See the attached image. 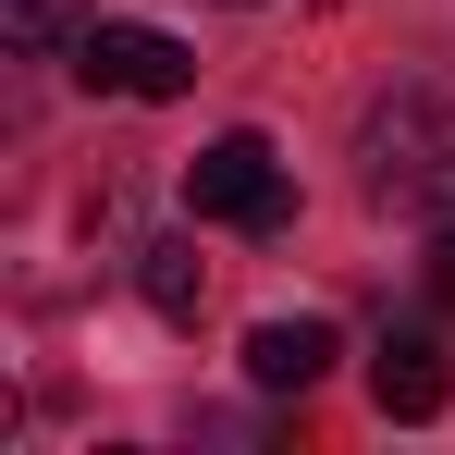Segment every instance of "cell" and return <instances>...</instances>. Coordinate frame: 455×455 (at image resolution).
<instances>
[{
	"label": "cell",
	"instance_id": "4",
	"mask_svg": "<svg viewBox=\"0 0 455 455\" xmlns=\"http://www.w3.org/2000/svg\"><path fill=\"white\" fill-rule=\"evenodd\" d=\"M370 394H381V419H443V406H455V370H443V345H431V332H381Z\"/></svg>",
	"mask_w": 455,
	"mask_h": 455
},
{
	"label": "cell",
	"instance_id": "9",
	"mask_svg": "<svg viewBox=\"0 0 455 455\" xmlns=\"http://www.w3.org/2000/svg\"><path fill=\"white\" fill-rule=\"evenodd\" d=\"M234 12H259V0H234Z\"/></svg>",
	"mask_w": 455,
	"mask_h": 455
},
{
	"label": "cell",
	"instance_id": "6",
	"mask_svg": "<svg viewBox=\"0 0 455 455\" xmlns=\"http://www.w3.org/2000/svg\"><path fill=\"white\" fill-rule=\"evenodd\" d=\"M136 296L160 320H197L210 307V271H197V246H136Z\"/></svg>",
	"mask_w": 455,
	"mask_h": 455
},
{
	"label": "cell",
	"instance_id": "1",
	"mask_svg": "<svg viewBox=\"0 0 455 455\" xmlns=\"http://www.w3.org/2000/svg\"><path fill=\"white\" fill-rule=\"evenodd\" d=\"M357 160H370V197L394 222H419V234L455 222V99H431V86H419V99H381Z\"/></svg>",
	"mask_w": 455,
	"mask_h": 455
},
{
	"label": "cell",
	"instance_id": "3",
	"mask_svg": "<svg viewBox=\"0 0 455 455\" xmlns=\"http://www.w3.org/2000/svg\"><path fill=\"white\" fill-rule=\"evenodd\" d=\"M75 86L86 99H185L197 86V50L160 37V25H86L75 37Z\"/></svg>",
	"mask_w": 455,
	"mask_h": 455
},
{
	"label": "cell",
	"instance_id": "5",
	"mask_svg": "<svg viewBox=\"0 0 455 455\" xmlns=\"http://www.w3.org/2000/svg\"><path fill=\"white\" fill-rule=\"evenodd\" d=\"M320 370H332V320H259L246 332V381L259 394H307Z\"/></svg>",
	"mask_w": 455,
	"mask_h": 455
},
{
	"label": "cell",
	"instance_id": "7",
	"mask_svg": "<svg viewBox=\"0 0 455 455\" xmlns=\"http://www.w3.org/2000/svg\"><path fill=\"white\" fill-rule=\"evenodd\" d=\"M0 25H12V50H25V62H50V50H75V37H86V12H75V0H12Z\"/></svg>",
	"mask_w": 455,
	"mask_h": 455
},
{
	"label": "cell",
	"instance_id": "2",
	"mask_svg": "<svg viewBox=\"0 0 455 455\" xmlns=\"http://www.w3.org/2000/svg\"><path fill=\"white\" fill-rule=\"evenodd\" d=\"M185 210H197V222H234V234H271L283 210H296V197H283L271 136H246V124H234V136H210V148L185 160Z\"/></svg>",
	"mask_w": 455,
	"mask_h": 455
},
{
	"label": "cell",
	"instance_id": "8",
	"mask_svg": "<svg viewBox=\"0 0 455 455\" xmlns=\"http://www.w3.org/2000/svg\"><path fill=\"white\" fill-rule=\"evenodd\" d=\"M431 296H443V307H455V222H443V234H431Z\"/></svg>",
	"mask_w": 455,
	"mask_h": 455
}]
</instances>
